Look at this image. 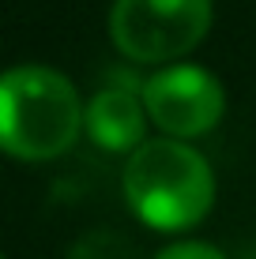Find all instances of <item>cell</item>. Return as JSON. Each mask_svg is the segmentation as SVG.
<instances>
[{"mask_svg": "<svg viewBox=\"0 0 256 259\" xmlns=\"http://www.w3.org/2000/svg\"><path fill=\"white\" fill-rule=\"evenodd\" d=\"M83 102L72 79L49 64H15L0 71V147L15 158H57L79 136Z\"/></svg>", "mask_w": 256, "mask_h": 259, "instance_id": "1", "label": "cell"}, {"mask_svg": "<svg viewBox=\"0 0 256 259\" xmlns=\"http://www.w3.org/2000/svg\"><path fill=\"white\" fill-rule=\"evenodd\" d=\"M125 199L155 229H185L200 222L215 199L207 158L185 139H143L125 162Z\"/></svg>", "mask_w": 256, "mask_h": 259, "instance_id": "2", "label": "cell"}, {"mask_svg": "<svg viewBox=\"0 0 256 259\" xmlns=\"http://www.w3.org/2000/svg\"><path fill=\"white\" fill-rule=\"evenodd\" d=\"M211 26V0H113L109 34L117 49L143 64L185 57Z\"/></svg>", "mask_w": 256, "mask_h": 259, "instance_id": "3", "label": "cell"}, {"mask_svg": "<svg viewBox=\"0 0 256 259\" xmlns=\"http://www.w3.org/2000/svg\"><path fill=\"white\" fill-rule=\"evenodd\" d=\"M143 109L170 139L204 136L226 109L223 83L200 64H166L143 79Z\"/></svg>", "mask_w": 256, "mask_h": 259, "instance_id": "4", "label": "cell"}, {"mask_svg": "<svg viewBox=\"0 0 256 259\" xmlns=\"http://www.w3.org/2000/svg\"><path fill=\"white\" fill-rule=\"evenodd\" d=\"M83 128L105 150H136L147 136L143 98L121 87H102L83 105Z\"/></svg>", "mask_w": 256, "mask_h": 259, "instance_id": "5", "label": "cell"}, {"mask_svg": "<svg viewBox=\"0 0 256 259\" xmlns=\"http://www.w3.org/2000/svg\"><path fill=\"white\" fill-rule=\"evenodd\" d=\"M68 259H136V244L113 229H87L68 248Z\"/></svg>", "mask_w": 256, "mask_h": 259, "instance_id": "6", "label": "cell"}, {"mask_svg": "<svg viewBox=\"0 0 256 259\" xmlns=\"http://www.w3.org/2000/svg\"><path fill=\"white\" fill-rule=\"evenodd\" d=\"M155 259H226V255L207 240H177V244L162 248Z\"/></svg>", "mask_w": 256, "mask_h": 259, "instance_id": "7", "label": "cell"}, {"mask_svg": "<svg viewBox=\"0 0 256 259\" xmlns=\"http://www.w3.org/2000/svg\"><path fill=\"white\" fill-rule=\"evenodd\" d=\"M0 259H4V255H0Z\"/></svg>", "mask_w": 256, "mask_h": 259, "instance_id": "8", "label": "cell"}]
</instances>
